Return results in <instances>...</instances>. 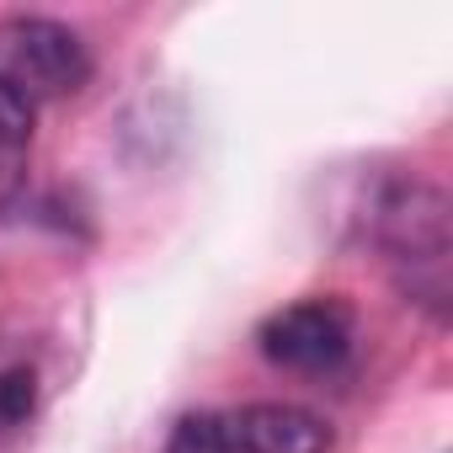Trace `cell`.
Listing matches in <instances>:
<instances>
[{"instance_id":"cell-1","label":"cell","mask_w":453,"mask_h":453,"mask_svg":"<svg viewBox=\"0 0 453 453\" xmlns=\"http://www.w3.org/2000/svg\"><path fill=\"white\" fill-rule=\"evenodd\" d=\"M91 81V49L54 17H6L0 22V86L27 107L75 96Z\"/></svg>"},{"instance_id":"cell-2","label":"cell","mask_w":453,"mask_h":453,"mask_svg":"<svg viewBox=\"0 0 453 453\" xmlns=\"http://www.w3.org/2000/svg\"><path fill=\"white\" fill-rule=\"evenodd\" d=\"M257 347L273 368L320 379L352 357V315L336 299H299L257 326Z\"/></svg>"},{"instance_id":"cell-3","label":"cell","mask_w":453,"mask_h":453,"mask_svg":"<svg viewBox=\"0 0 453 453\" xmlns=\"http://www.w3.org/2000/svg\"><path fill=\"white\" fill-rule=\"evenodd\" d=\"M230 426L241 437V453H326L331 432L315 411L283 405V400H257L230 411Z\"/></svg>"},{"instance_id":"cell-4","label":"cell","mask_w":453,"mask_h":453,"mask_svg":"<svg viewBox=\"0 0 453 453\" xmlns=\"http://www.w3.org/2000/svg\"><path fill=\"white\" fill-rule=\"evenodd\" d=\"M27 155H33V107L0 86V203H12L22 192Z\"/></svg>"},{"instance_id":"cell-5","label":"cell","mask_w":453,"mask_h":453,"mask_svg":"<svg viewBox=\"0 0 453 453\" xmlns=\"http://www.w3.org/2000/svg\"><path fill=\"white\" fill-rule=\"evenodd\" d=\"M160 453H241V437L230 426V411H192L171 426Z\"/></svg>"},{"instance_id":"cell-6","label":"cell","mask_w":453,"mask_h":453,"mask_svg":"<svg viewBox=\"0 0 453 453\" xmlns=\"http://www.w3.org/2000/svg\"><path fill=\"white\" fill-rule=\"evenodd\" d=\"M38 411V379L33 368H0V437L27 426Z\"/></svg>"}]
</instances>
